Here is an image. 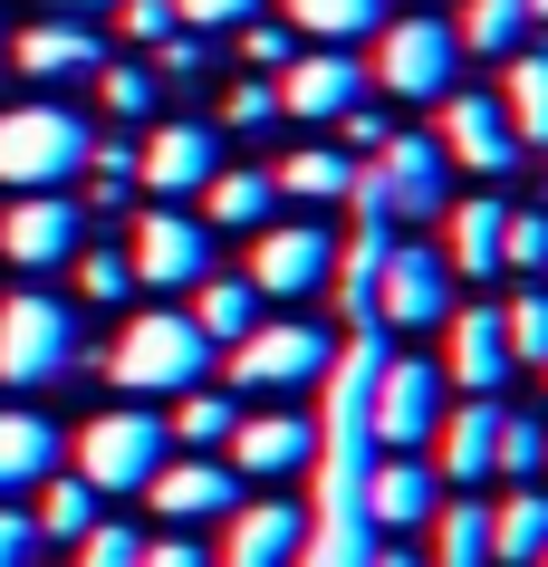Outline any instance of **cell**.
Instances as JSON below:
<instances>
[{
    "mask_svg": "<svg viewBox=\"0 0 548 567\" xmlns=\"http://www.w3.org/2000/svg\"><path fill=\"white\" fill-rule=\"evenodd\" d=\"M68 365H77V318L49 289L0 299V385H59Z\"/></svg>",
    "mask_w": 548,
    "mask_h": 567,
    "instance_id": "obj_7",
    "label": "cell"
},
{
    "mask_svg": "<svg viewBox=\"0 0 548 567\" xmlns=\"http://www.w3.org/2000/svg\"><path fill=\"white\" fill-rule=\"evenodd\" d=\"M289 30L318 39V49H347V39L385 30V0H289Z\"/></svg>",
    "mask_w": 548,
    "mask_h": 567,
    "instance_id": "obj_30",
    "label": "cell"
},
{
    "mask_svg": "<svg viewBox=\"0 0 548 567\" xmlns=\"http://www.w3.org/2000/svg\"><path fill=\"white\" fill-rule=\"evenodd\" d=\"M453 221H443V260H453V279H500V193H462V203H443Z\"/></svg>",
    "mask_w": 548,
    "mask_h": 567,
    "instance_id": "obj_23",
    "label": "cell"
},
{
    "mask_svg": "<svg viewBox=\"0 0 548 567\" xmlns=\"http://www.w3.org/2000/svg\"><path fill=\"white\" fill-rule=\"evenodd\" d=\"M87 519H96V491L77 472H49V481H39V538H77Z\"/></svg>",
    "mask_w": 548,
    "mask_h": 567,
    "instance_id": "obj_34",
    "label": "cell"
},
{
    "mask_svg": "<svg viewBox=\"0 0 548 567\" xmlns=\"http://www.w3.org/2000/svg\"><path fill=\"white\" fill-rule=\"evenodd\" d=\"M328 347L337 337L318 328V318H260V328L231 347V385L241 394H299L328 375Z\"/></svg>",
    "mask_w": 548,
    "mask_h": 567,
    "instance_id": "obj_9",
    "label": "cell"
},
{
    "mask_svg": "<svg viewBox=\"0 0 548 567\" xmlns=\"http://www.w3.org/2000/svg\"><path fill=\"white\" fill-rule=\"evenodd\" d=\"M10 59L30 78H87V68H106V39L87 30V10H39L30 30L10 39Z\"/></svg>",
    "mask_w": 548,
    "mask_h": 567,
    "instance_id": "obj_19",
    "label": "cell"
},
{
    "mask_svg": "<svg viewBox=\"0 0 548 567\" xmlns=\"http://www.w3.org/2000/svg\"><path fill=\"white\" fill-rule=\"evenodd\" d=\"M87 116L77 106H49V96H30V106H10L0 116V183L10 193H68V183L87 174Z\"/></svg>",
    "mask_w": 548,
    "mask_h": 567,
    "instance_id": "obj_1",
    "label": "cell"
},
{
    "mask_svg": "<svg viewBox=\"0 0 548 567\" xmlns=\"http://www.w3.org/2000/svg\"><path fill=\"white\" fill-rule=\"evenodd\" d=\"M154 68H164V78H203V39H193V30L154 39Z\"/></svg>",
    "mask_w": 548,
    "mask_h": 567,
    "instance_id": "obj_46",
    "label": "cell"
},
{
    "mask_svg": "<svg viewBox=\"0 0 548 567\" xmlns=\"http://www.w3.org/2000/svg\"><path fill=\"white\" fill-rule=\"evenodd\" d=\"M548 472V423L539 414H500V481Z\"/></svg>",
    "mask_w": 548,
    "mask_h": 567,
    "instance_id": "obj_38",
    "label": "cell"
},
{
    "mask_svg": "<svg viewBox=\"0 0 548 567\" xmlns=\"http://www.w3.org/2000/svg\"><path fill=\"white\" fill-rule=\"evenodd\" d=\"M500 337H510V365H548V289L539 279L500 308Z\"/></svg>",
    "mask_w": 548,
    "mask_h": 567,
    "instance_id": "obj_35",
    "label": "cell"
},
{
    "mask_svg": "<svg viewBox=\"0 0 548 567\" xmlns=\"http://www.w3.org/2000/svg\"><path fill=\"white\" fill-rule=\"evenodd\" d=\"M347 203H356L365 221H404V231H414V221H433V212L453 203V154L433 145V135H385Z\"/></svg>",
    "mask_w": 548,
    "mask_h": 567,
    "instance_id": "obj_3",
    "label": "cell"
},
{
    "mask_svg": "<svg viewBox=\"0 0 548 567\" xmlns=\"http://www.w3.org/2000/svg\"><path fill=\"white\" fill-rule=\"evenodd\" d=\"M433 501H443V472H433L424 452H385V462L365 472V519H375V529H424Z\"/></svg>",
    "mask_w": 548,
    "mask_h": 567,
    "instance_id": "obj_21",
    "label": "cell"
},
{
    "mask_svg": "<svg viewBox=\"0 0 548 567\" xmlns=\"http://www.w3.org/2000/svg\"><path fill=\"white\" fill-rule=\"evenodd\" d=\"M433 472L453 481V491H490V472H500V404L490 394L443 404V423H433Z\"/></svg>",
    "mask_w": 548,
    "mask_h": 567,
    "instance_id": "obj_13",
    "label": "cell"
},
{
    "mask_svg": "<svg viewBox=\"0 0 548 567\" xmlns=\"http://www.w3.org/2000/svg\"><path fill=\"white\" fill-rule=\"evenodd\" d=\"M500 116H510L519 145H548V49H510V78H500Z\"/></svg>",
    "mask_w": 548,
    "mask_h": 567,
    "instance_id": "obj_29",
    "label": "cell"
},
{
    "mask_svg": "<svg viewBox=\"0 0 548 567\" xmlns=\"http://www.w3.org/2000/svg\"><path fill=\"white\" fill-rule=\"evenodd\" d=\"M519 10H529V30H548V0H519Z\"/></svg>",
    "mask_w": 548,
    "mask_h": 567,
    "instance_id": "obj_52",
    "label": "cell"
},
{
    "mask_svg": "<svg viewBox=\"0 0 548 567\" xmlns=\"http://www.w3.org/2000/svg\"><path fill=\"white\" fill-rule=\"evenodd\" d=\"M30 10H106V0H30Z\"/></svg>",
    "mask_w": 548,
    "mask_h": 567,
    "instance_id": "obj_50",
    "label": "cell"
},
{
    "mask_svg": "<svg viewBox=\"0 0 548 567\" xmlns=\"http://www.w3.org/2000/svg\"><path fill=\"white\" fill-rule=\"evenodd\" d=\"M221 347L183 308H145V318H125V337L106 347V375H116L125 394H183V385H203V365H213Z\"/></svg>",
    "mask_w": 548,
    "mask_h": 567,
    "instance_id": "obj_4",
    "label": "cell"
},
{
    "mask_svg": "<svg viewBox=\"0 0 548 567\" xmlns=\"http://www.w3.org/2000/svg\"><path fill=\"white\" fill-rule=\"evenodd\" d=\"M299 548H308V519L289 501H231L213 567H299Z\"/></svg>",
    "mask_w": 548,
    "mask_h": 567,
    "instance_id": "obj_12",
    "label": "cell"
},
{
    "mask_svg": "<svg viewBox=\"0 0 548 567\" xmlns=\"http://www.w3.org/2000/svg\"><path fill=\"white\" fill-rule=\"evenodd\" d=\"M125 39H174V0H125Z\"/></svg>",
    "mask_w": 548,
    "mask_h": 567,
    "instance_id": "obj_45",
    "label": "cell"
},
{
    "mask_svg": "<svg viewBox=\"0 0 548 567\" xmlns=\"http://www.w3.org/2000/svg\"><path fill=\"white\" fill-rule=\"evenodd\" d=\"M443 337H453L443 385H462V394H500V385H510V337H500V308H453V318H443Z\"/></svg>",
    "mask_w": 548,
    "mask_h": 567,
    "instance_id": "obj_20",
    "label": "cell"
},
{
    "mask_svg": "<svg viewBox=\"0 0 548 567\" xmlns=\"http://www.w3.org/2000/svg\"><path fill=\"white\" fill-rule=\"evenodd\" d=\"M231 423H241V404H231V394L183 385V404H174V423H164V433H174L183 452H213V443H231Z\"/></svg>",
    "mask_w": 548,
    "mask_h": 567,
    "instance_id": "obj_33",
    "label": "cell"
},
{
    "mask_svg": "<svg viewBox=\"0 0 548 567\" xmlns=\"http://www.w3.org/2000/svg\"><path fill=\"white\" fill-rule=\"evenodd\" d=\"M365 96V68L347 49H308V59L279 68V116H308V125H337L347 106Z\"/></svg>",
    "mask_w": 548,
    "mask_h": 567,
    "instance_id": "obj_16",
    "label": "cell"
},
{
    "mask_svg": "<svg viewBox=\"0 0 548 567\" xmlns=\"http://www.w3.org/2000/svg\"><path fill=\"white\" fill-rule=\"evenodd\" d=\"M125 260H135V279H154V289H193V279L213 269V231L164 203V212L135 221V250H125Z\"/></svg>",
    "mask_w": 548,
    "mask_h": 567,
    "instance_id": "obj_15",
    "label": "cell"
},
{
    "mask_svg": "<svg viewBox=\"0 0 548 567\" xmlns=\"http://www.w3.org/2000/svg\"><path fill=\"white\" fill-rule=\"evenodd\" d=\"M529 567H548V548H539V558H529Z\"/></svg>",
    "mask_w": 548,
    "mask_h": 567,
    "instance_id": "obj_53",
    "label": "cell"
},
{
    "mask_svg": "<svg viewBox=\"0 0 548 567\" xmlns=\"http://www.w3.org/2000/svg\"><path fill=\"white\" fill-rule=\"evenodd\" d=\"M0 567H39V519L30 509H0Z\"/></svg>",
    "mask_w": 548,
    "mask_h": 567,
    "instance_id": "obj_44",
    "label": "cell"
},
{
    "mask_svg": "<svg viewBox=\"0 0 548 567\" xmlns=\"http://www.w3.org/2000/svg\"><path fill=\"white\" fill-rule=\"evenodd\" d=\"M96 96H106V116H154V68H96Z\"/></svg>",
    "mask_w": 548,
    "mask_h": 567,
    "instance_id": "obj_39",
    "label": "cell"
},
{
    "mask_svg": "<svg viewBox=\"0 0 548 567\" xmlns=\"http://www.w3.org/2000/svg\"><path fill=\"white\" fill-rule=\"evenodd\" d=\"M375 567H424V558H414V548H385V558H375Z\"/></svg>",
    "mask_w": 548,
    "mask_h": 567,
    "instance_id": "obj_51",
    "label": "cell"
},
{
    "mask_svg": "<svg viewBox=\"0 0 548 567\" xmlns=\"http://www.w3.org/2000/svg\"><path fill=\"white\" fill-rule=\"evenodd\" d=\"M453 260H443V240H385L375 250V279H365V318L375 328H395V337H424V328H443L453 318Z\"/></svg>",
    "mask_w": 548,
    "mask_h": 567,
    "instance_id": "obj_2",
    "label": "cell"
},
{
    "mask_svg": "<svg viewBox=\"0 0 548 567\" xmlns=\"http://www.w3.org/2000/svg\"><path fill=\"white\" fill-rule=\"evenodd\" d=\"M164 452H174L164 414H145V404H106V414L77 433V481H87L96 501H116V491H145V481L164 472Z\"/></svg>",
    "mask_w": 548,
    "mask_h": 567,
    "instance_id": "obj_6",
    "label": "cell"
},
{
    "mask_svg": "<svg viewBox=\"0 0 548 567\" xmlns=\"http://www.w3.org/2000/svg\"><path fill=\"white\" fill-rule=\"evenodd\" d=\"M49 472H59V423L30 414V404H0V501L39 491Z\"/></svg>",
    "mask_w": 548,
    "mask_h": 567,
    "instance_id": "obj_24",
    "label": "cell"
},
{
    "mask_svg": "<svg viewBox=\"0 0 548 567\" xmlns=\"http://www.w3.org/2000/svg\"><path fill=\"white\" fill-rule=\"evenodd\" d=\"M433 145L453 154L462 174H490V183L519 164V135H510V116H500V96H490V87H453V96H443V135H433Z\"/></svg>",
    "mask_w": 548,
    "mask_h": 567,
    "instance_id": "obj_11",
    "label": "cell"
},
{
    "mask_svg": "<svg viewBox=\"0 0 548 567\" xmlns=\"http://www.w3.org/2000/svg\"><path fill=\"white\" fill-rule=\"evenodd\" d=\"M221 174V145H213V125H154L145 145H135V183L145 193H203V183Z\"/></svg>",
    "mask_w": 548,
    "mask_h": 567,
    "instance_id": "obj_17",
    "label": "cell"
},
{
    "mask_svg": "<svg viewBox=\"0 0 548 567\" xmlns=\"http://www.w3.org/2000/svg\"><path fill=\"white\" fill-rule=\"evenodd\" d=\"M308 452H318V423L308 414H241L231 423V472H250V481L308 472Z\"/></svg>",
    "mask_w": 548,
    "mask_h": 567,
    "instance_id": "obj_22",
    "label": "cell"
},
{
    "mask_svg": "<svg viewBox=\"0 0 548 567\" xmlns=\"http://www.w3.org/2000/svg\"><path fill=\"white\" fill-rule=\"evenodd\" d=\"M87 164H96L106 183H125V174H135V145H116V135H106V145H87Z\"/></svg>",
    "mask_w": 548,
    "mask_h": 567,
    "instance_id": "obj_49",
    "label": "cell"
},
{
    "mask_svg": "<svg viewBox=\"0 0 548 567\" xmlns=\"http://www.w3.org/2000/svg\"><path fill=\"white\" fill-rule=\"evenodd\" d=\"M500 269L548 279V212H500Z\"/></svg>",
    "mask_w": 548,
    "mask_h": 567,
    "instance_id": "obj_36",
    "label": "cell"
},
{
    "mask_svg": "<svg viewBox=\"0 0 548 567\" xmlns=\"http://www.w3.org/2000/svg\"><path fill=\"white\" fill-rule=\"evenodd\" d=\"M77 289H87L96 308H116L125 289H135V260H125V250H87V260H77Z\"/></svg>",
    "mask_w": 548,
    "mask_h": 567,
    "instance_id": "obj_40",
    "label": "cell"
},
{
    "mask_svg": "<svg viewBox=\"0 0 548 567\" xmlns=\"http://www.w3.org/2000/svg\"><path fill=\"white\" fill-rule=\"evenodd\" d=\"M135 567H213V548H193V538H145V558H135Z\"/></svg>",
    "mask_w": 548,
    "mask_h": 567,
    "instance_id": "obj_48",
    "label": "cell"
},
{
    "mask_svg": "<svg viewBox=\"0 0 548 567\" xmlns=\"http://www.w3.org/2000/svg\"><path fill=\"white\" fill-rule=\"evenodd\" d=\"M221 125H241V135L279 125V87H270V78H250V87H231V96H221Z\"/></svg>",
    "mask_w": 548,
    "mask_h": 567,
    "instance_id": "obj_42",
    "label": "cell"
},
{
    "mask_svg": "<svg viewBox=\"0 0 548 567\" xmlns=\"http://www.w3.org/2000/svg\"><path fill=\"white\" fill-rule=\"evenodd\" d=\"M462 49H482V59H510V49H529V10L519 0H462Z\"/></svg>",
    "mask_w": 548,
    "mask_h": 567,
    "instance_id": "obj_31",
    "label": "cell"
},
{
    "mask_svg": "<svg viewBox=\"0 0 548 567\" xmlns=\"http://www.w3.org/2000/svg\"><path fill=\"white\" fill-rule=\"evenodd\" d=\"M241 20H260V0H174V30H241Z\"/></svg>",
    "mask_w": 548,
    "mask_h": 567,
    "instance_id": "obj_41",
    "label": "cell"
},
{
    "mask_svg": "<svg viewBox=\"0 0 548 567\" xmlns=\"http://www.w3.org/2000/svg\"><path fill=\"white\" fill-rule=\"evenodd\" d=\"M548 548V491L539 481H510L490 501V567H529Z\"/></svg>",
    "mask_w": 548,
    "mask_h": 567,
    "instance_id": "obj_27",
    "label": "cell"
},
{
    "mask_svg": "<svg viewBox=\"0 0 548 567\" xmlns=\"http://www.w3.org/2000/svg\"><path fill=\"white\" fill-rule=\"evenodd\" d=\"M68 548H77V567H135V558H145V538L125 529V519H106V509H96V519L68 538Z\"/></svg>",
    "mask_w": 548,
    "mask_h": 567,
    "instance_id": "obj_37",
    "label": "cell"
},
{
    "mask_svg": "<svg viewBox=\"0 0 548 567\" xmlns=\"http://www.w3.org/2000/svg\"><path fill=\"white\" fill-rule=\"evenodd\" d=\"M183 318L213 337V347H241V337L260 328V289H250L241 269H203V279H193V308H183Z\"/></svg>",
    "mask_w": 548,
    "mask_h": 567,
    "instance_id": "obj_25",
    "label": "cell"
},
{
    "mask_svg": "<svg viewBox=\"0 0 548 567\" xmlns=\"http://www.w3.org/2000/svg\"><path fill=\"white\" fill-rule=\"evenodd\" d=\"M337 125H347V145H356V154H375V145H385V135H395V125L375 116V96H356V106H347V116H337Z\"/></svg>",
    "mask_w": 548,
    "mask_h": 567,
    "instance_id": "obj_47",
    "label": "cell"
},
{
    "mask_svg": "<svg viewBox=\"0 0 548 567\" xmlns=\"http://www.w3.org/2000/svg\"><path fill=\"white\" fill-rule=\"evenodd\" d=\"M270 212H279V174H260V164H221L203 183V221H221V231H270Z\"/></svg>",
    "mask_w": 548,
    "mask_h": 567,
    "instance_id": "obj_26",
    "label": "cell"
},
{
    "mask_svg": "<svg viewBox=\"0 0 548 567\" xmlns=\"http://www.w3.org/2000/svg\"><path fill=\"white\" fill-rule=\"evenodd\" d=\"M241 59L250 68H289V59H299V30H279V20H241Z\"/></svg>",
    "mask_w": 548,
    "mask_h": 567,
    "instance_id": "obj_43",
    "label": "cell"
},
{
    "mask_svg": "<svg viewBox=\"0 0 548 567\" xmlns=\"http://www.w3.org/2000/svg\"><path fill=\"white\" fill-rule=\"evenodd\" d=\"M260 299H308V289H328L337 279V231L328 221H270V231L250 240V269H241Z\"/></svg>",
    "mask_w": 548,
    "mask_h": 567,
    "instance_id": "obj_10",
    "label": "cell"
},
{
    "mask_svg": "<svg viewBox=\"0 0 548 567\" xmlns=\"http://www.w3.org/2000/svg\"><path fill=\"white\" fill-rule=\"evenodd\" d=\"M145 501L174 519V529H193V519H221V509L241 501V472H221V462H203V452H164V472L145 481Z\"/></svg>",
    "mask_w": 548,
    "mask_h": 567,
    "instance_id": "obj_18",
    "label": "cell"
},
{
    "mask_svg": "<svg viewBox=\"0 0 548 567\" xmlns=\"http://www.w3.org/2000/svg\"><path fill=\"white\" fill-rule=\"evenodd\" d=\"M443 404H453V385H443L433 357H375L365 365V433H375V452H424Z\"/></svg>",
    "mask_w": 548,
    "mask_h": 567,
    "instance_id": "obj_5",
    "label": "cell"
},
{
    "mask_svg": "<svg viewBox=\"0 0 548 567\" xmlns=\"http://www.w3.org/2000/svg\"><path fill=\"white\" fill-rule=\"evenodd\" d=\"M453 68H462V39L443 30V20H385L365 87L404 96V106H433V96H453Z\"/></svg>",
    "mask_w": 548,
    "mask_h": 567,
    "instance_id": "obj_8",
    "label": "cell"
},
{
    "mask_svg": "<svg viewBox=\"0 0 548 567\" xmlns=\"http://www.w3.org/2000/svg\"><path fill=\"white\" fill-rule=\"evenodd\" d=\"M0 260L10 269L77 260V203H68V193H20V203L0 212Z\"/></svg>",
    "mask_w": 548,
    "mask_h": 567,
    "instance_id": "obj_14",
    "label": "cell"
},
{
    "mask_svg": "<svg viewBox=\"0 0 548 567\" xmlns=\"http://www.w3.org/2000/svg\"><path fill=\"white\" fill-rule=\"evenodd\" d=\"M433 558L424 567H490V491H462V501H433Z\"/></svg>",
    "mask_w": 548,
    "mask_h": 567,
    "instance_id": "obj_28",
    "label": "cell"
},
{
    "mask_svg": "<svg viewBox=\"0 0 548 567\" xmlns=\"http://www.w3.org/2000/svg\"><path fill=\"white\" fill-rule=\"evenodd\" d=\"M347 193H356V164L337 145H308L299 164L279 174V203H347Z\"/></svg>",
    "mask_w": 548,
    "mask_h": 567,
    "instance_id": "obj_32",
    "label": "cell"
}]
</instances>
